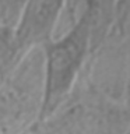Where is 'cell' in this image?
<instances>
[{"label":"cell","instance_id":"cell-5","mask_svg":"<svg viewBox=\"0 0 130 134\" xmlns=\"http://www.w3.org/2000/svg\"><path fill=\"white\" fill-rule=\"evenodd\" d=\"M21 59L23 56L20 54L15 46L14 34L13 35H0V88Z\"/></svg>","mask_w":130,"mask_h":134},{"label":"cell","instance_id":"cell-7","mask_svg":"<svg viewBox=\"0 0 130 134\" xmlns=\"http://www.w3.org/2000/svg\"><path fill=\"white\" fill-rule=\"evenodd\" d=\"M129 134H130V131H129Z\"/></svg>","mask_w":130,"mask_h":134},{"label":"cell","instance_id":"cell-2","mask_svg":"<svg viewBox=\"0 0 130 134\" xmlns=\"http://www.w3.org/2000/svg\"><path fill=\"white\" fill-rule=\"evenodd\" d=\"M44 95V49H35L18 62L0 88V134H27L39 123Z\"/></svg>","mask_w":130,"mask_h":134},{"label":"cell","instance_id":"cell-3","mask_svg":"<svg viewBox=\"0 0 130 134\" xmlns=\"http://www.w3.org/2000/svg\"><path fill=\"white\" fill-rule=\"evenodd\" d=\"M64 2L31 0L25 2L15 31L14 42L21 56L35 49H44L55 39Z\"/></svg>","mask_w":130,"mask_h":134},{"label":"cell","instance_id":"cell-4","mask_svg":"<svg viewBox=\"0 0 130 134\" xmlns=\"http://www.w3.org/2000/svg\"><path fill=\"white\" fill-rule=\"evenodd\" d=\"M83 127L80 109L62 106L52 116L36 123L27 134H83Z\"/></svg>","mask_w":130,"mask_h":134},{"label":"cell","instance_id":"cell-1","mask_svg":"<svg viewBox=\"0 0 130 134\" xmlns=\"http://www.w3.org/2000/svg\"><path fill=\"white\" fill-rule=\"evenodd\" d=\"M92 42L91 15L88 3H85V8L75 24L44 48L45 95L41 120L52 116L66 105Z\"/></svg>","mask_w":130,"mask_h":134},{"label":"cell","instance_id":"cell-6","mask_svg":"<svg viewBox=\"0 0 130 134\" xmlns=\"http://www.w3.org/2000/svg\"><path fill=\"white\" fill-rule=\"evenodd\" d=\"M24 7V0H0V35L14 34Z\"/></svg>","mask_w":130,"mask_h":134}]
</instances>
